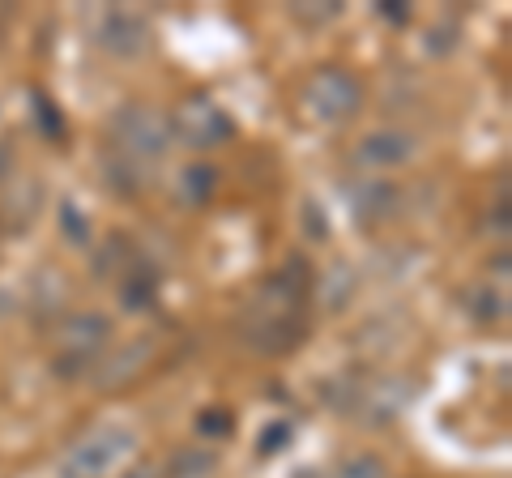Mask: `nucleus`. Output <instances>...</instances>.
<instances>
[{
  "mask_svg": "<svg viewBox=\"0 0 512 478\" xmlns=\"http://www.w3.org/2000/svg\"><path fill=\"white\" fill-rule=\"evenodd\" d=\"M137 449V436L128 427H94L82 440L64 449L56 474L60 478H107L120 461Z\"/></svg>",
  "mask_w": 512,
  "mask_h": 478,
  "instance_id": "2",
  "label": "nucleus"
},
{
  "mask_svg": "<svg viewBox=\"0 0 512 478\" xmlns=\"http://www.w3.org/2000/svg\"><path fill=\"white\" fill-rule=\"evenodd\" d=\"M124 478H158V474H154V466H137V470H128Z\"/></svg>",
  "mask_w": 512,
  "mask_h": 478,
  "instance_id": "16",
  "label": "nucleus"
},
{
  "mask_svg": "<svg viewBox=\"0 0 512 478\" xmlns=\"http://www.w3.org/2000/svg\"><path fill=\"white\" fill-rule=\"evenodd\" d=\"M214 466H218V461H214L210 449H184V453H175V457H171L167 478H210Z\"/></svg>",
  "mask_w": 512,
  "mask_h": 478,
  "instance_id": "12",
  "label": "nucleus"
},
{
  "mask_svg": "<svg viewBox=\"0 0 512 478\" xmlns=\"http://www.w3.org/2000/svg\"><path fill=\"white\" fill-rule=\"evenodd\" d=\"M355 158L363 167H380V171H393V167H406L414 158V137L410 133H397V129H380V133H367L359 141Z\"/></svg>",
  "mask_w": 512,
  "mask_h": 478,
  "instance_id": "8",
  "label": "nucleus"
},
{
  "mask_svg": "<svg viewBox=\"0 0 512 478\" xmlns=\"http://www.w3.org/2000/svg\"><path fill=\"white\" fill-rule=\"evenodd\" d=\"M393 205H397L393 184H384V180H363V184L355 188V222H363V227H372V222L389 218Z\"/></svg>",
  "mask_w": 512,
  "mask_h": 478,
  "instance_id": "10",
  "label": "nucleus"
},
{
  "mask_svg": "<svg viewBox=\"0 0 512 478\" xmlns=\"http://www.w3.org/2000/svg\"><path fill=\"white\" fill-rule=\"evenodd\" d=\"M167 124H171V137H180L188 150H214L222 141L235 137L231 116L210 99V94H188V99H180Z\"/></svg>",
  "mask_w": 512,
  "mask_h": 478,
  "instance_id": "4",
  "label": "nucleus"
},
{
  "mask_svg": "<svg viewBox=\"0 0 512 478\" xmlns=\"http://www.w3.org/2000/svg\"><path fill=\"white\" fill-rule=\"evenodd\" d=\"M150 355H154V342L150 338H137V342L120 346V355H111V359L99 363V372H94V385H99V389L133 385V380L141 376V368L150 363Z\"/></svg>",
  "mask_w": 512,
  "mask_h": 478,
  "instance_id": "9",
  "label": "nucleus"
},
{
  "mask_svg": "<svg viewBox=\"0 0 512 478\" xmlns=\"http://www.w3.org/2000/svg\"><path fill=\"white\" fill-rule=\"evenodd\" d=\"M99 47H103V52H111V56H120V60L141 56L150 47L146 18H137V13H128V9L103 13V22H99Z\"/></svg>",
  "mask_w": 512,
  "mask_h": 478,
  "instance_id": "7",
  "label": "nucleus"
},
{
  "mask_svg": "<svg viewBox=\"0 0 512 478\" xmlns=\"http://www.w3.org/2000/svg\"><path fill=\"white\" fill-rule=\"evenodd\" d=\"M303 308H308V278H291V269H282L261 286V295L244 312V342L261 355L295 350V342L303 338Z\"/></svg>",
  "mask_w": 512,
  "mask_h": 478,
  "instance_id": "1",
  "label": "nucleus"
},
{
  "mask_svg": "<svg viewBox=\"0 0 512 478\" xmlns=\"http://www.w3.org/2000/svg\"><path fill=\"white\" fill-rule=\"evenodd\" d=\"M197 427H201V432H205V436H231V427H235V419H231V414H227V410H205V414H201V419H197Z\"/></svg>",
  "mask_w": 512,
  "mask_h": 478,
  "instance_id": "14",
  "label": "nucleus"
},
{
  "mask_svg": "<svg viewBox=\"0 0 512 478\" xmlns=\"http://www.w3.org/2000/svg\"><path fill=\"white\" fill-rule=\"evenodd\" d=\"M154 295H158V274H150V269H141V265H128L124 274H120V299H124V308H150L154 304Z\"/></svg>",
  "mask_w": 512,
  "mask_h": 478,
  "instance_id": "11",
  "label": "nucleus"
},
{
  "mask_svg": "<svg viewBox=\"0 0 512 478\" xmlns=\"http://www.w3.org/2000/svg\"><path fill=\"white\" fill-rule=\"evenodd\" d=\"M214 184H218V171L214 167H188L184 171V180H180V197L188 201V205H205L210 201V193H214Z\"/></svg>",
  "mask_w": 512,
  "mask_h": 478,
  "instance_id": "13",
  "label": "nucleus"
},
{
  "mask_svg": "<svg viewBox=\"0 0 512 478\" xmlns=\"http://www.w3.org/2000/svg\"><path fill=\"white\" fill-rule=\"evenodd\" d=\"M359 103H363V86L346 69H320L308 77V86H303V107L325 124L350 120L359 111Z\"/></svg>",
  "mask_w": 512,
  "mask_h": 478,
  "instance_id": "6",
  "label": "nucleus"
},
{
  "mask_svg": "<svg viewBox=\"0 0 512 478\" xmlns=\"http://www.w3.org/2000/svg\"><path fill=\"white\" fill-rule=\"evenodd\" d=\"M282 440H291V423H278V427H269L265 440H261V453H278V444Z\"/></svg>",
  "mask_w": 512,
  "mask_h": 478,
  "instance_id": "15",
  "label": "nucleus"
},
{
  "mask_svg": "<svg viewBox=\"0 0 512 478\" xmlns=\"http://www.w3.org/2000/svg\"><path fill=\"white\" fill-rule=\"evenodd\" d=\"M111 342V321L103 312H73L64 316L56 333V368L60 372H82L90 359H99Z\"/></svg>",
  "mask_w": 512,
  "mask_h": 478,
  "instance_id": "5",
  "label": "nucleus"
},
{
  "mask_svg": "<svg viewBox=\"0 0 512 478\" xmlns=\"http://www.w3.org/2000/svg\"><path fill=\"white\" fill-rule=\"evenodd\" d=\"M111 137H116V150L124 158H133V163H158L171 146V124L154 107L133 103L111 120Z\"/></svg>",
  "mask_w": 512,
  "mask_h": 478,
  "instance_id": "3",
  "label": "nucleus"
}]
</instances>
